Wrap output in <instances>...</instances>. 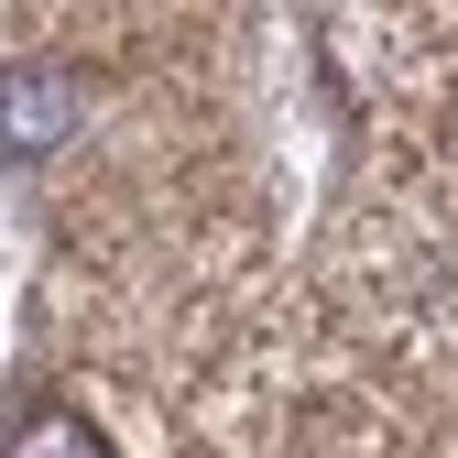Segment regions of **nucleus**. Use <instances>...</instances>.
Segmentation results:
<instances>
[{"label":"nucleus","instance_id":"obj_1","mask_svg":"<svg viewBox=\"0 0 458 458\" xmlns=\"http://www.w3.org/2000/svg\"><path fill=\"white\" fill-rule=\"evenodd\" d=\"M55 142H77V77L66 66H0V164H44Z\"/></svg>","mask_w":458,"mask_h":458},{"label":"nucleus","instance_id":"obj_2","mask_svg":"<svg viewBox=\"0 0 458 458\" xmlns=\"http://www.w3.org/2000/svg\"><path fill=\"white\" fill-rule=\"evenodd\" d=\"M0 458H109V437L77 404H44V415H22L12 437H0Z\"/></svg>","mask_w":458,"mask_h":458}]
</instances>
